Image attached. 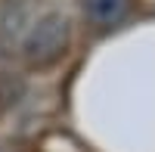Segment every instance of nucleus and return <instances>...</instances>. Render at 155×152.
<instances>
[{
	"label": "nucleus",
	"instance_id": "nucleus-2",
	"mask_svg": "<svg viewBox=\"0 0 155 152\" xmlns=\"http://www.w3.org/2000/svg\"><path fill=\"white\" fill-rule=\"evenodd\" d=\"M84 12L96 25H118L130 12V0H84Z\"/></svg>",
	"mask_w": 155,
	"mask_h": 152
},
{
	"label": "nucleus",
	"instance_id": "nucleus-1",
	"mask_svg": "<svg viewBox=\"0 0 155 152\" xmlns=\"http://www.w3.org/2000/svg\"><path fill=\"white\" fill-rule=\"evenodd\" d=\"M65 44H68V22L62 16H47L25 37V59L31 65H47L62 56Z\"/></svg>",
	"mask_w": 155,
	"mask_h": 152
}]
</instances>
